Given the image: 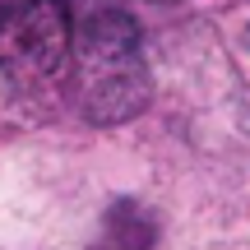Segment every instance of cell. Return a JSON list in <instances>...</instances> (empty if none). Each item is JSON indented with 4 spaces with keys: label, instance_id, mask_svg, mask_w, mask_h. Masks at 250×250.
Instances as JSON below:
<instances>
[{
    "label": "cell",
    "instance_id": "6da1fadb",
    "mask_svg": "<svg viewBox=\"0 0 250 250\" xmlns=\"http://www.w3.org/2000/svg\"><path fill=\"white\" fill-rule=\"evenodd\" d=\"M83 79V111L93 121H125L148 98V70L139 51V23L125 9H93L74 23V51Z\"/></svg>",
    "mask_w": 250,
    "mask_h": 250
},
{
    "label": "cell",
    "instance_id": "7a4b0ae2",
    "mask_svg": "<svg viewBox=\"0 0 250 250\" xmlns=\"http://www.w3.org/2000/svg\"><path fill=\"white\" fill-rule=\"evenodd\" d=\"M74 19L61 0H0V70L9 83H51L70 65Z\"/></svg>",
    "mask_w": 250,
    "mask_h": 250
},
{
    "label": "cell",
    "instance_id": "3957f363",
    "mask_svg": "<svg viewBox=\"0 0 250 250\" xmlns=\"http://www.w3.org/2000/svg\"><path fill=\"white\" fill-rule=\"evenodd\" d=\"M107 246L111 250H148L153 246V218L139 204H116L107 218Z\"/></svg>",
    "mask_w": 250,
    "mask_h": 250
},
{
    "label": "cell",
    "instance_id": "277c9868",
    "mask_svg": "<svg viewBox=\"0 0 250 250\" xmlns=\"http://www.w3.org/2000/svg\"><path fill=\"white\" fill-rule=\"evenodd\" d=\"M246 46H250V28H246Z\"/></svg>",
    "mask_w": 250,
    "mask_h": 250
}]
</instances>
